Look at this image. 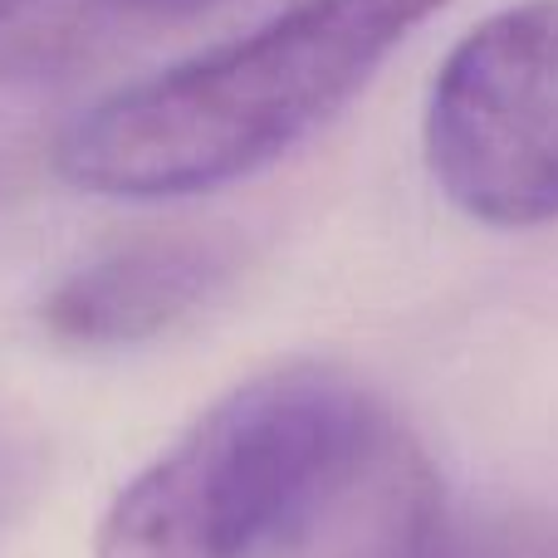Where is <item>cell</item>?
I'll use <instances>...</instances> for the list:
<instances>
[{
  "label": "cell",
  "instance_id": "cell-1",
  "mask_svg": "<svg viewBox=\"0 0 558 558\" xmlns=\"http://www.w3.org/2000/svg\"><path fill=\"white\" fill-rule=\"evenodd\" d=\"M451 0H294L245 35L88 104L54 172L104 202H182L275 167L328 128Z\"/></svg>",
  "mask_w": 558,
  "mask_h": 558
},
{
  "label": "cell",
  "instance_id": "cell-2",
  "mask_svg": "<svg viewBox=\"0 0 558 558\" xmlns=\"http://www.w3.org/2000/svg\"><path fill=\"white\" fill-rule=\"evenodd\" d=\"M387 432L383 407L338 367L255 373L113 495L94 558H251L304 530Z\"/></svg>",
  "mask_w": 558,
  "mask_h": 558
},
{
  "label": "cell",
  "instance_id": "cell-6",
  "mask_svg": "<svg viewBox=\"0 0 558 558\" xmlns=\"http://www.w3.org/2000/svg\"><path fill=\"white\" fill-rule=\"evenodd\" d=\"M118 10H133V15H186V10H202L211 0H108Z\"/></svg>",
  "mask_w": 558,
  "mask_h": 558
},
{
  "label": "cell",
  "instance_id": "cell-4",
  "mask_svg": "<svg viewBox=\"0 0 558 558\" xmlns=\"http://www.w3.org/2000/svg\"><path fill=\"white\" fill-rule=\"evenodd\" d=\"M235 265L241 245L226 235H143L69 270L39 304V324L74 348L147 343L211 304Z\"/></svg>",
  "mask_w": 558,
  "mask_h": 558
},
{
  "label": "cell",
  "instance_id": "cell-3",
  "mask_svg": "<svg viewBox=\"0 0 558 558\" xmlns=\"http://www.w3.org/2000/svg\"><path fill=\"white\" fill-rule=\"evenodd\" d=\"M422 153L471 221H558V0L505 5L456 39L426 94Z\"/></svg>",
  "mask_w": 558,
  "mask_h": 558
},
{
  "label": "cell",
  "instance_id": "cell-7",
  "mask_svg": "<svg viewBox=\"0 0 558 558\" xmlns=\"http://www.w3.org/2000/svg\"><path fill=\"white\" fill-rule=\"evenodd\" d=\"M20 5H25V0H0V25H5V20H10V15H15V10H20Z\"/></svg>",
  "mask_w": 558,
  "mask_h": 558
},
{
  "label": "cell",
  "instance_id": "cell-5",
  "mask_svg": "<svg viewBox=\"0 0 558 558\" xmlns=\"http://www.w3.org/2000/svg\"><path fill=\"white\" fill-rule=\"evenodd\" d=\"M299 534L318 544L314 558H490L461 530L426 461L407 451L397 432H387L363 471Z\"/></svg>",
  "mask_w": 558,
  "mask_h": 558
}]
</instances>
